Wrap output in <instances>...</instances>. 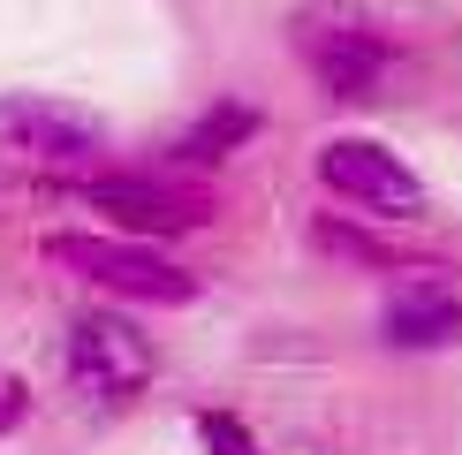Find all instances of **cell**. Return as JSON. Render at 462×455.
<instances>
[{"instance_id": "6da1fadb", "label": "cell", "mask_w": 462, "mask_h": 455, "mask_svg": "<svg viewBox=\"0 0 462 455\" xmlns=\"http://www.w3.org/2000/svg\"><path fill=\"white\" fill-rule=\"evenodd\" d=\"M46 265L91 281L106 296H129V303H189L198 296V274L175 265L167 251H152L137 236H99V228H61L46 236Z\"/></svg>"}, {"instance_id": "ba28073f", "label": "cell", "mask_w": 462, "mask_h": 455, "mask_svg": "<svg viewBox=\"0 0 462 455\" xmlns=\"http://www.w3.org/2000/svg\"><path fill=\"white\" fill-rule=\"evenodd\" d=\"M250 137H258V107H243V99H220V107H205L198 122L182 129L175 160H182V167H213V160H227V152H243Z\"/></svg>"}, {"instance_id": "8992f818", "label": "cell", "mask_w": 462, "mask_h": 455, "mask_svg": "<svg viewBox=\"0 0 462 455\" xmlns=\"http://www.w3.org/2000/svg\"><path fill=\"white\" fill-rule=\"evenodd\" d=\"M152 372H160V357H152V341L129 327V319L114 311H84L69 327V379L84 395H106V403H129V395L152 387Z\"/></svg>"}, {"instance_id": "8fae6325", "label": "cell", "mask_w": 462, "mask_h": 455, "mask_svg": "<svg viewBox=\"0 0 462 455\" xmlns=\"http://www.w3.org/2000/svg\"><path fill=\"white\" fill-rule=\"evenodd\" d=\"M23 410H31V387L15 372H0V432H15L23 425Z\"/></svg>"}, {"instance_id": "5b68a950", "label": "cell", "mask_w": 462, "mask_h": 455, "mask_svg": "<svg viewBox=\"0 0 462 455\" xmlns=\"http://www.w3.org/2000/svg\"><path fill=\"white\" fill-rule=\"evenodd\" d=\"M296 53H303V69L319 76L326 99H379V84H387V69H394V46L379 31L349 23V15H303Z\"/></svg>"}, {"instance_id": "9c48e42d", "label": "cell", "mask_w": 462, "mask_h": 455, "mask_svg": "<svg viewBox=\"0 0 462 455\" xmlns=\"http://www.w3.org/2000/svg\"><path fill=\"white\" fill-rule=\"evenodd\" d=\"M311 236H319V251H334V258H349V265H387V274H432V265H410V258L394 251V243H379L372 228H341L334 213H326V220L311 228Z\"/></svg>"}, {"instance_id": "277c9868", "label": "cell", "mask_w": 462, "mask_h": 455, "mask_svg": "<svg viewBox=\"0 0 462 455\" xmlns=\"http://www.w3.org/2000/svg\"><path fill=\"white\" fill-rule=\"evenodd\" d=\"M0 152L38 167H76L91 152H106V122L76 99H46V91H8L0 99Z\"/></svg>"}, {"instance_id": "52a82bcc", "label": "cell", "mask_w": 462, "mask_h": 455, "mask_svg": "<svg viewBox=\"0 0 462 455\" xmlns=\"http://www.w3.org/2000/svg\"><path fill=\"white\" fill-rule=\"evenodd\" d=\"M439 274V265H432ZM387 341L394 349H448V341H462V296L448 289V281H425V274H410L402 289L387 296Z\"/></svg>"}, {"instance_id": "3957f363", "label": "cell", "mask_w": 462, "mask_h": 455, "mask_svg": "<svg viewBox=\"0 0 462 455\" xmlns=\"http://www.w3.org/2000/svg\"><path fill=\"white\" fill-rule=\"evenodd\" d=\"M319 182L334 190L341 205L372 213V220H417V213H425V182H417L387 144H372V137L319 144Z\"/></svg>"}, {"instance_id": "30bf717a", "label": "cell", "mask_w": 462, "mask_h": 455, "mask_svg": "<svg viewBox=\"0 0 462 455\" xmlns=\"http://www.w3.org/2000/svg\"><path fill=\"white\" fill-rule=\"evenodd\" d=\"M198 441H205V455H265L258 432H250L236 410H198Z\"/></svg>"}, {"instance_id": "7a4b0ae2", "label": "cell", "mask_w": 462, "mask_h": 455, "mask_svg": "<svg viewBox=\"0 0 462 455\" xmlns=\"http://www.w3.org/2000/svg\"><path fill=\"white\" fill-rule=\"evenodd\" d=\"M76 198L99 205L114 228H129L137 243L152 236H189V228L213 220V190L182 182V175H91L76 182Z\"/></svg>"}]
</instances>
